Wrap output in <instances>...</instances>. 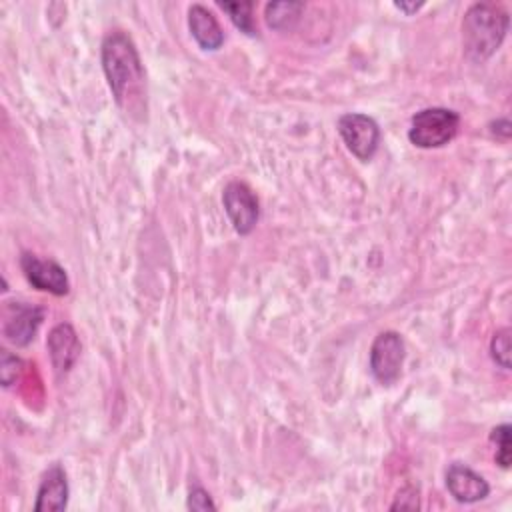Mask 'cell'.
<instances>
[{
    "label": "cell",
    "mask_w": 512,
    "mask_h": 512,
    "mask_svg": "<svg viewBox=\"0 0 512 512\" xmlns=\"http://www.w3.org/2000/svg\"><path fill=\"white\" fill-rule=\"evenodd\" d=\"M102 70L120 110L132 118L146 116V74L140 54L128 34L108 32L100 48Z\"/></svg>",
    "instance_id": "obj_1"
},
{
    "label": "cell",
    "mask_w": 512,
    "mask_h": 512,
    "mask_svg": "<svg viewBox=\"0 0 512 512\" xmlns=\"http://www.w3.org/2000/svg\"><path fill=\"white\" fill-rule=\"evenodd\" d=\"M508 12L492 2H476L462 20V44L470 60L482 62L490 58L508 32Z\"/></svg>",
    "instance_id": "obj_2"
},
{
    "label": "cell",
    "mask_w": 512,
    "mask_h": 512,
    "mask_svg": "<svg viewBox=\"0 0 512 512\" xmlns=\"http://www.w3.org/2000/svg\"><path fill=\"white\" fill-rule=\"evenodd\" d=\"M460 128L458 112L450 108H424L410 120L408 140L418 148H440L448 144Z\"/></svg>",
    "instance_id": "obj_3"
},
{
    "label": "cell",
    "mask_w": 512,
    "mask_h": 512,
    "mask_svg": "<svg viewBox=\"0 0 512 512\" xmlns=\"http://www.w3.org/2000/svg\"><path fill=\"white\" fill-rule=\"evenodd\" d=\"M404 356H406V346L402 336L394 330L380 332L370 346L372 376L384 386L394 384L402 374Z\"/></svg>",
    "instance_id": "obj_4"
},
{
    "label": "cell",
    "mask_w": 512,
    "mask_h": 512,
    "mask_svg": "<svg viewBox=\"0 0 512 512\" xmlns=\"http://www.w3.org/2000/svg\"><path fill=\"white\" fill-rule=\"evenodd\" d=\"M338 134L358 160L368 162L374 158L380 144V128L374 118L360 112H346L338 118Z\"/></svg>",
    "instance_id": "obj_5"
},
{
    "label": "cell",
    "mask_w": 512,
    "mask_h": 512,
    "mask_svg": "<svg viewBox=\"0 0 512 512\" xmlns=\"http://www.w3.org/2000/svg\"><path fill=\"white\" fill-rule=\"evenodd\" d=\"M222 204L238 234L246 236L254 230L260 216V204L248 184L238 180L228 182L222 192Z\"/></svg>",
    "instance_id": "obj_6"
},
{
    "label": "cell",
    "mask_w": 512,
    "mask_h": 512,
    "mask_svg": "<svg viewBox=\"0 0 512 512\" xmlns=\"http://www.w3.org/2000/svg\"><path fill=\"white\" fill-rule=\"evenodd\" d=\"M44 320V308L28 302H6L2 332L16 346H26L34 340Z\"/></svg>",
    "instance_id": "obj_7"
},
{
    "label": "cell",
    "mask_w": 512,
    "mask_h": 512,
    "mask_svg": "<svg viewBox=\"0 0 512 512\" xmlns=\"http://www.w3.org/2000/svg\"><path fill=\"white\" fill-rule=\"evenodd\" d=\"M20 268L26 280L36 290H44L54 296H64L70 290V280L66 276V270L54 260H42L32 252H24L20 256Z\"/></svg>",
    "instance_id": "obj_8"
},
{
    "label": "cell",
    "mask_w": 512,
    "mask_h": 512,
    "mask_svg": "<svg viewBox=\"0 0 512 512\" xmlns=\"http://www.w3.org/2000/svg\"><path fill=\"white\" fill-rule=\"evenodd\" d=\"M446 488L452 494V498L462 504L480 502L490 494V486L484 480V476H480L478 472H474L470 466L462 462H454L448 466Z\"/></svg>",
    "instance_id": "obj_9"
},
{
    "label": "cell",
    "mask_w": 512,
    "mask_h": 512,
    "mask_svg": "<svg viewBox=\"0 0 512 512\" xmlns=\"http://www.w3.org/2000/svg\"><path fill=\"white\" fill-rule=\"evenodd\" d=\"M46 346H48V352H50L52 366L58 374H66L76 364V360L80 356L78 334L68 322L56 324L50 330Z\"/></svg>",
    "instance_id": "obj_10"
},
{
    "label": "cell",
    "mask_w": 512,
    "mask_h": 512,
    "mask_svg": "<svg viewBox=\"0 0 512 512\" xmlns=\"http://www.w3.org/2000/svg\"><path fill=\"white\" fill-rule=\"evenodd\" d=\"M68 504V480L64 468L54 462L42 476L34 510L38 512H58L64 510Z\"/></svg>",
    "instance_id": "obj_11"
},
{
    "label": "cell",
    "mask_w": 512,
    "mask_h": 512,
    "mask_svg": "<svg viewBox=\"0 0 512 512\" xmlns=\"http://www.w3.org/2000/svg\"><path fill=\"white\" fill-rule=\"evenodd\" d=\"M188 28L196 44L204 50H218L224 42V30L216 16L202 4H192L188 8Z\"/></svg>",
    "instance_id": "obj_12"
},
{
    "label": "cell",
    "mask_w": 512,
    "mask_h": 512,
    "mask_svg": "<svg viewBox=\"0 0 512 512\" xmlns=\"http://www.w3.org/2000/svg\"><path fill=\"white\" fill-rule=\"evenodd\" d=\"M304 10L302 2H270L266 6V22L274 30H290Z\"/></svg>",
    "instance_id": "obj_13"
},
{
    "label": "cell",
    "mask_w": 512,
    "mask_h": 512,
    "mask_svg": "<svg viewBox=\"0 0 512 512\" xmlns=\"http://www.w3.org/2000/svg\"><path fill=\"white\" fill-rule=\"evenodd\" d=\"M220 8L228 12L230 20L234 22L236 28H240L244 34L254 36L256 34V24L252 16V2H220Z\"/></svg>",
    "instance_id": "obj_14"
},
{
    "label": "cell",
    "mask_w": 512,
    "mask_h": 512,
    "mask_svg": "<svg viewBox=\"0 0 512 512\" xmlns=\"http://www.w3.org/2000/svg\"><path fill=\"white\" fill-rule=\"evenodd\" d=\"M510 424H500L492 428L490 440L496 444V464L500 468H510Z\"/></svg>",
    "instance_id": "obj_15"
},
{
    "label": "cell",
    "mask_w": 512,
    "mask_h": 512,
    "mask_svg": "<svg viewBox=\"0 0 512 512\" xmlns=\"http://www.w3.org/2000/svg\"><path fill=\"white\" fill-rule=\"evenodd\" d=\"M490 356L500 368L504 370L510 368V330L508 328L494 332L490 340Z\"/></svg>",
    "instance_id": "obj_16"
},
{
    "label": "cell",
    "mask_w": 512,
    "mask_h": 512,
    "mask_svg": "<svg viewBox=\"0 0 512 512\" xmlns=\"http://www.w3.org/2000/svg\"><path fill=\"white\" fill-rule=\"evenodd\" d=\"M22 370V360L8 350H2L0 354V376H2V386L8 388L12 382H16L18 374Z\"/></svg>",
    "instance_id": "obj_17"
},
{
    "label": "cell",
    "mask_w": 512,
    "mask_h": 512,
    "mask_svg": "<svg viewBox=\"0 0 512 512\" xmlns=\"http://www.w3.org/2000/svg\"><path fill=\"white\" fill-rule=\"evenodd\" d=\"M188 508H190V510H214L216 504L212 502L210 494H208L204 488L194 486V488L190 490V494H188Z\"/></svg>",
    "instance_id": "obj_18"
},
{
    "label": "cell",
    "mask_w": 512,
    "mask_h": 512,
    "mask_svg": "<svg viewBox=\"0 0 512 512\" xmlns=\"http://www.w3.org/2000/svg\"><path fill=\"white\" fill-rule=\"evenodd\" d=\"M394 6H396L398 10H402L404 14L412 16L414 12H418V10L424 6V2H394Z\"/></svg>",
    "instance_id": "obj_19"
},
{
    "label": "cell",
    "mask_w": 512,
    "mask_h": 512,
    "mask_svg": "<svg viewBox=\"0 0 512 512\" xmlns=\"http://www.w3.org/2000/svg\"><path fill=\"white\" fill-rule=\"evenodd\" d=\"M494 126H498V132H502V136H504V138H508V136H510V128H512V126H510V122H508L506 118L496 120V122H494Z\"/></svg>",
    "instance_id": "obj_20"
}]
</instances>
